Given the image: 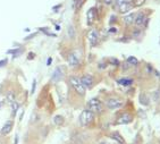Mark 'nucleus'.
Returning a JSON list of instances; mask_svg holds the SVG:
<instances>
[{
  "mask_svg": "<svg viewBox=\"0 0 160 144\" xmlns=\"http://www.w3.org/2000/svg\"><path fill=\"white\" fill-rule=\"evenodd\" d=\"M94 119V114L92 111H90L89 109L83 110L82 114L80 115V124L82 126H88L91 124Z\"/></svg>",
  "mask_w": 160,
  "mask_h": 144,
  "instance_id": "f257e3e1",
  "label": "nucleus"
},
{
  "mask_svg": "<svg viewBox=\"0 0 160 144\" xmlns=\"http://www.w3.org/2000/svg\"><path fill=\"white\" fill-rule=\"evenodd\" d=\"M69 82H71L72 86H73V88L75 90L76 92L78 93L80 95H84L85 94V88H84V85L82 84V82H81V79L78 78V77L72 76L71 78H69Z\"/></svg>",
  "mask_w": 160,
  "mask_h": 144,
  "instance_id": "f03ea898",
  "label": "nucleus"
},
{
  "mask_svg": "<svg viewBox=\"0 0 160 144\" xmlns=\"http://www.w3.org/2000/svg\"><path fill=\"white\" fill-rule=\"evenodd\" d=\"M88 108H89L90 111L94 112H101L102 111V103L100 102V100L98 99H91L89 102H88Z\"/></svg>",
  "mask_w": 160,
  "mask_h": 144,
  "instance_id": "7ed1b4c3",
  "label": "nucleus"
},
{
  "mask_svg": "<svg viewBox=\"0 0 160 144\" xmlns=\"http://www.w3.org/2000/svg\"><path fill=\"white\" fill-rule=\"evenodd\" d=\"M106 104H107V107H108L109 109L114 110V109H118V108L122 107V106H123V101H122V100H119V99L111 98V99H108V100H107Z\"/></svg>",
  "mask_w": 160,
  "mask_h": 144,
  "instance_id": "20e7f679",
  "label": "nucleus"
},
{
  "mask_svg": "<svg viewBox=\"0 0 160 144\" xmlns=\"http://www.w3.org/2000/svg\"><path fill=\"white\" fill-rule=\"evenodd\" d=\"M68 64L72 66V67H75L80 64V57L76 52H72L71 55L68 56Z\"/></svg>",
  "mask_w": 160,
  "mask_h": 144,
  "instance_id": "39448f33",
  "label": "nucleus"
},
{
  "mask_svg": "<svg viewBox=\"0 0 160 144\" xmlns=\"http://www.w3.org/2000/svg\"><path fill=\"white\" fill-rule=\"evenodd\" d=\"M81 82L82 84L84 85V88H91L92 85H93V77L91 76V75H84V76H82V78H81Z\"/></svg>",
  "mask_w": 160,
  "mask_h": 144,
  "instance_id": "423d86ee",
  "label": "nucleus"
},
{
  "mask_svg": "<svg viewBox=\"0 0 160 144\" xmlns=\"http://www.w3.org/2000/svg\"><path fill=\"white\" fill-rule=\"evenodd\" d=\"M134 23L136 26H146V17L144 14H139L135 16V19H134Z\"/></svg>",
  "mask_w": 160,
  "mask_h": 144,
  "instance_id": "0eeeda50",
  "label": "nucleus"
},
{
  "mask_svg": "<svg viewBox=\"0 0 160 144\" xmlns=\"http://www.w3.org/2000/svg\"><path fill=\"white\" fill-rule=\"evenodd\" d=\"M88 37H89V41L91 43V46H95L97 42H98V39H99V34H98V32L95 30H92V31L89 32Z\"/></svg>",
  "mask_w": 160,
  "mask_h": 144,
  "instance_id": "6e6552de",
  "label": "nucleus"
},
{
  "mask_svg": "<svg viewBox=\"0 0 160 144\" xmlns=\"http://www.w3.org/2000/svg\"><path fill=\"white\" fill-rule=\"evenodd\" d=\"M132 121V116L130 114H123L122 116L118 118V124H130Z\"/></svg>",
  "mask_w": 160,
  "mask_h": 144,
  "instance_id": "1a4fd4ad",
  "label": "nucleus"
},
{
  "mask_svg": "<svg viewBox=\"0 0 160 144\" xmlns=\"http://www.w3.org/2000/svg\"><path fill=\"white\" fill-rule=\"evenodd\" d=\"M119 7V11L122 13V14H125V13H128L130 10L132 9V4L131 2H127V1H124L122 5L118 6Z\"/></svg>",
  "mask_w": 160,
  "mask_h": 144,
  "instance_id": "9d476101",
  "label": "nucleus"
},
{
  "mask_svg": "<svg viewBox=\"0 0 160 144\" xmlns=\"http://www.w3.org/2000/svg\"><path fill=\"white\" fill-rule=\"evenodd\" d=\"M61 77H62V72H61V68L60 67H57L55 72L52 73V76H51V79L53 82H58V81H60Z\"/></svg>",
  "mask_w": 160,
  "mask_h": 144,
  "instance_id": "9b49d317",
  "label": "nucleus"
},
{
  "mask_svg": "<svg viewBox=\"0 0 160 144\" xmlns=\"http://www.w3.org/2000/svg\"><path fill=\"white\" fill-rule=\"evenodd\" d=\"M11 128H13V121L8 120L5 125H4V127L1 128V133H2V134H8L10 130H11Z\"/></svg>",
  "mask_w": 160,
  "mask_h": 144,
  "instance_id": "f8f14e48",
  "label": "nucleus"
},
{
  "mask_svg": "<svg viewBox=\"0 0 160 144\" xmlns=\"http://www.w3.org/2000/svg\"><path fill=\"white\" fill-rule=\"evenodd\" d=\"M94 18H95V10L92 8V9H90L89 13H88V23H89V25H91V24L93 23Z\"/></svg>",
  "mask_w": 160,
  "mask_h": 144,
  "instance_id": "ddd939ff",
  "label": "nucleus"
},
{
  "mask_svg": "<svg viewBox=\"0 0 160 144\" xmlns=\"http://www.w3.org/2000/svg\"><path fill=\"white\" fill-rule=\"evenodd\" d=\"M134 19H135V15L134 14H130V15H126L124 17V22L126 25H131V24L134 23Z\"/></svg>",
  "mask_w": 160,
  "mask_h": 144,
  "instance_id": "4468645a",
  "label": "nucleus"
},
{
  "mask_svg": "<svg viewBox=\"0 0 160 144\" xmlns=\"http://www.w3.org/2000/svg\"><path fill=\"white\" fill-rule=\"evenodd\" d=\"M15 99H16V97H15V93L14 92H8V93H7V101H8L10 104L14 102Z\"/></svg>",
  "mask_w": 160,
  "mask_h": 144,
  "instance_id": "2eb2a0df",
  "label": "nucleus"
},
{
  "mask_svg": "<svg viewBox=\"0 0 160 144\" xmlns=\"http://www.w3.org/2000/svg\"><path fill=\"white\" fill-rule=\"evenodd\" d=\"M118 83L127 86V85H131V84L133 83V81L132 79H128V78H123V79H119V81H118Z\"/></svg>",
  "mask_w": 160,
  "mask_h": 144,
  "instance_id": "dca6fc26",
  "label": "nucleus"
},
{
  "mask_svg": "<svg viewBox=\"0 0 160 144\" xmlns=\"http://www.w3.org/2000/svg\"><path fill=\"white\" fill-rule=\"evenodd\" d=\"M111 137H113L114 139H116V141H118L120 144L124 143V139H123V137L120 136V135L118 134V133H114L113 135H111Z\"/></svg>",
  "mask_w": 160,
  "mask_h": 144,
  "instance_id": "f3484780",
  "label": "nucleus"
},
{
  "mask_svg": "<svg viewBox=\"0 0 160 144\" xmlns=\"http://www.w3.org/2000/svg\"><path fill=\"white\" fill-rule=\"evenodd\" d=\"M53 121H55V124H56V125H61V124H62V121H64V119H62V117L61 116H55Z\"/></svg>",
  "mask_w": 160,
  "mask_h": 144,
  "instance_id": "a211bd4d",
  "label": "nucleus"
},
{
  "mask_svg": "<svg viewBox=\"0 0 160 144\" xmlns=\"http://www.w3.org/2000/svg\"><path fill=\"white\" fill-rule=\"evenodd\" d=\"M127 61H128L130 64H132V65H137V62H139L135 57H130V58L127 59Z\"/></svg>",
  "mask_w": 160,
  "mask_h": 144,
  "instance_id": "6ab92c4d",
  "label": "nucleus"
},
{
  "mask_svg": "<svg viewBox=\"0 0 160 144\" xmlns=\"http://www.w3.org/2000/svg\"><path fill=\"white\" fill-rule=\"evenodd\" d=\"M18 107H19V104L16 101H14V102L11 103V108H13V114H16V111H17V109H18Z\"/></svg>",
  "mask_w": 160,
  "mask_h": 144,
  "instance_id": "aec40b11",
  "label": "nucleus"
},
{
  "mask_svg": "<svg viewBox=\"0 0 160 144\" xmlns=\"http://www.w3.org/2000/svg\"><path fill=\"white\" fill-rule=\"evenodd\" d=\"M140 100H141L142 104H144V106H148V103H149V100H148V99L146 100V95H144V94H142L141 97H140Z\"/></svg>",
  "mask_w": 160,
  "mask_h": 144,
  "instance_id": "412c9836",
  "label": "nucleus"
},
{
  "mask_svg": "<svg viewBox=\"0 0 160 144\" xmlns=\"http://www.w3.org/2000/svg\"><path fill=\"white\" fill-rule=\"evenodd\" d=\"M68 34H69V37H74V28H73V26H69V27H68Z\"/></svg>",
  "mask_w": 160,
  "mask_h": 144,
  "instance_id": "4be33fe9",
  "label": "nucleus"
},
{
  "mask_svg": "<svg viewBox=\"0 0 160 144\" xmlns=\"http://www.w3.org/2000/svg\"><path fill=\"white\" fill-rule=\"evenodd\" d=\"M35 86H37V82L35 81H33V85H32V91H31V93L33 94L34 91H35Z\"/></svg>",
  "mask_w": 160,
  "mask_h": 144,
  "instance_id": "5701e85b",
  "label": "nucleus"
},
{
  "mask_svg": "<svg viewBox=\"0 0 160 144\" xmlns=\"http://www.w3.org/2000/svg\"><path fill=\"white\" fill-rule=\"evenodd\" d=\"M6 64H7V59H4V60H0V67L5 66Z\"/></svg>",
  "mask_w": 160,
  "mask_h": 144,
  "instance_id": "b1692460",
  "label": "nucleus"
},
{
  "mask_svg": "<svg viewBox=\"0 0 160 144\" xmlns=\"http://www.w3.org/2000/svg\"><path fill=\"white\" fill-rule=\"evenodd\" d=\"M104 2L106 5H111V2H113V0H104Z\"/></svg>",
  "mask_w": 160,
  "mask_h": 144,
  "instance_id": "393cba45",
  "label": "nucleus"
},
{
  "mask_svg": "<svg viewBox=\"0 0 160 144\" xmlns=\"http://www.w3.org/2000/svg\"><path fill=\"white\" fill-rule=\"evenodd\" d=\"M124 1H125V0H116V4H117V6H120Z\"/></svg>",
  "mask_w": 160,
  "mask_h": 144,
  "instance_id": "a878e982",
  "label": "nucleus"
}]
</instances>
